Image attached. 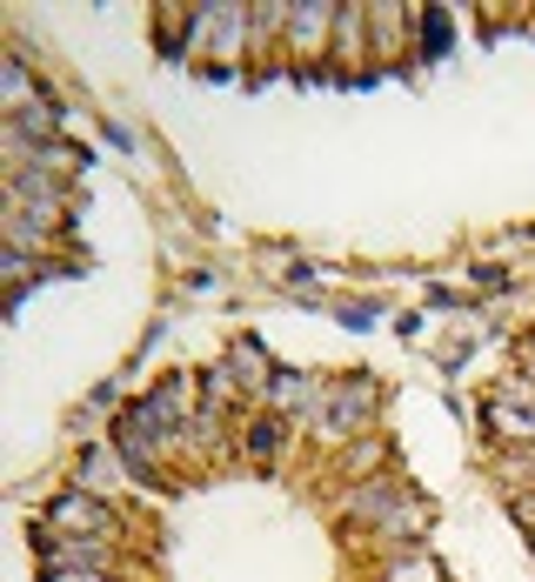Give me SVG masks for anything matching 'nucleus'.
Here are the masks:
<instances>
[{
    "mask_svg": "<svg viewBox=\"0 0 535 582\" xmlns=\"http://www.w3.org/2000/svg\"><path fill=\"white\" fill-rule=\"evenodd\" d=\"M47 523L74 529V536H108V529H114V516H108V509H95V503H80V495H67V503H54V516H47Z\"/></svg>",
    "mask_w": 535,
    "mask_h": 582,
    "instance_id": "obj_1",
    "label": "nucleus"
},
{
    "mask_svg": "<svg viewBox=\"0 0 535 582\" xmlns=\"http://www.w3.org/2000/svg\"><path fill=\"white\" fill-rule=\"evenodd\" d=\"M295 54H315V34H328V8H295Z\"/></svg>",
    "mask_w": 535,
    "mask_h": 582,
    "instance_id": "obj_2",
    "label": "nucleus"
},
{
    "mask_svg": "<svg viewBox=\"0 0 535 582\" xmlns=\"http://www.w3.org/2000/svg\"><path fill=\"white\" fill-rule=\"evenodd\" d=\"M489 422H495L502 436H535V415H528V408H509V402L489 408Z\"/></svg>",
    "mask_w": 535,
    "mask_h": 582,
    "instance_id": "obj_3",
    "label": "nucleus"
},
{
    "mask_svg": "<svg viewBox=\"0 0 535 582\" xmlns=\"http://www.w3.org/2000/svg\"><path fill=\"white\" fill-rule=\"evenodd\" d=\"M389 582H441V569H435L428 556H408V562H395V569H389Z\"/></svg>",
    "mask_w": 535,
    "mask_h": 582,
    "instance_id": "obj_4",
    "label": "nucleus"
},
{
    "mask_svg": "<svg viewBox=\"0 0 535 582\" xmlns=\"http://www.w3.org/2000/svg\"><path fill=\"white\" fill-rule=\"evenodd\" d=\"M47 582H108V575H95V569H47Z\"/></svg>",
    "mask_w": 535,
    "mask_h": 582,
    "instance_id": "obj_5",
    "label": "nucleus"
},
{
    "mask_svg": "<svg viewBox=\"0 0 535 582\" xmlns=\"http://www.w3.org/2000/svg\"><path fill=\"white\" fill-rule=\"evenodd\" d=\"M528 369H535V349H528Z\"/></svg>",
    "mask_w": 535,
    "mask_h": 582,
    "instance_id": "obj_6",
    "label": "nucleus"
}]
</instances>
